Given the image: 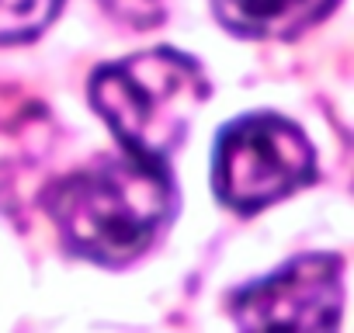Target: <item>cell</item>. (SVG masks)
Returning a JSON list of instances; mask_svg holds the SVG:
<instances>
[{"mask_svg":"<svg viewBox=\"0 0 354 333\" xmlns=\"http://www.w3.org/2000/svg\"><path fill=\"white\" fill-rule=\"evenodd\" d=\"M101 8L132 28H153L167 18V0H101Z\"/></svg>","mask_w":354,"mask_h":333,"instance_id":"52a82bcc","label":"cell"},{"mask_svg":"<svg viewBox=\"0 0 354 333\" xmlns=\"http://www.w3.org/2000/svg\"><path fill=\"white\" fill-rule=\"evenodd\" d=\"M226 312L243 330H337L344 312V257L302 254L230 292Z\"/></svg>","mask_w":354,"mask_h":333,"instance_id":"277c9868","label":"cell"},{"mask_svg":"<svg viewBox=\"0 0 354 333\" xmlns=\"http://www.w3.org/2000/svg\"><path fill=\"white\" fill-rule=\"evenodd\" d=\"M316 181L309 135L278 111L226 122L212 146V191L236 216H257Z\"/></svg>","mask_w":354,"mask_h":333,"instance_id":"3957f363","label":"cell"},{"mask_svg":"<svg viewBox=\"0 0 354 333\" xmlns=\"http://www.w3.org/2000/svg\"><path fill=\"white\" fill-rule=\"evenodd\" d=\"M177 184L163 160L97 156L46 191L59 243L97 267H129L156 247L177 216Z\"/></svg>","mask_w":354,"mask_h":333,"instance_id":"6da1fadb","label":"cell"},{"mask_svg":"<svg viewBox=\"0 0 354 333\" xmlns=\"http://www.w3.org/2000/svg\"><path fill=\"white\" fill-rule=\"evenodd\" d=\"M340 0H209L212 18L233 39L292 42L326 21Z\"/></svg>","mask_w":354,"mask_h":333,"instance_id":"5b68a950","label":"cell"},{"mask_svg":"<svg viewBox=\"0 0 354 333\" xmlns=\"http://www.w3.org/2000/svg\"><path fill=\"white\" fill-rule=\"evenodd\" d=\"M209 94L202 63L170 46L104 63L87 80V101L115 142L132 156L163 163L188 142Z\"/></svg>","mask_w":354,"mask_h":333,"instance_id":"7a4b0ae2","label":"cell"},{"mask_svg":"<svg viewBox=\"0 0 354 333\" xmlns=\"http://www.w3.org/2000/svg\"><path fill=\"white\" fill-rule=\"evenodd\" d=\"M63 11V0H0V49L35 42Z\"/></svg>","mask_w":354,"mask_h":333,"instance_id":"8992f818","label":"cell"}]
</instances>
